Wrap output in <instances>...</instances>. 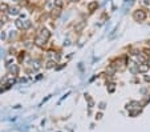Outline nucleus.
I'll return each instance as SVG.
<instances>
[{"label": "nucleus", "mask_w": 150, "mask_h": 132, "mask_svg": "<svg viewBox=\"0 0 150 132\" xmlns=\"http://www.w3.org/2000/svg\"><path fill=\"white\" fill-rule=\"evenodd\" d=\"M133 20L134 21H138V23H141V21H145L146 20V17H147V12L145 11L143 8H137L135 11H133Z\"/></svg>", "instance_id": "f257e3e1"}, {"label": "nucleus", "mask_w": 150, "mask_h": 132, "mask_svg": "<svg viewBox=\"0 0 150 132\" xmlns=\"http://www.w3.org/2000/svg\"><path fill=\"white\" fill-rule=\"evenodd\" d=\"M39 36L48 41L51 39V36H52V32H51L49 30H46L45 27H43V28H40V31H39Z\"/></svg>", "instance_id": "f03ea898"}, {"label": "nucleus", "mask_w": 150, "mask_h": 132, "mask_svg": "<svg viewBox=\"0 0 150 132\" xmlns=\"http://www.w3.org/2000/svg\"><path fill=\"white\" fill-rule=\"evenodd\" d=\"M141 103L139 101H135V100H132V101H129L128 104H126V110H129V111H133V110H141Z\"/></svg>", "instance_id": "7ed1b4c3"}, {"label": "nucleus", "mask_w": 150, "mask_h": 132, "mask_svg": "<svg viewBox=\"0 0 150 132\" xmlns=\"http://www.w3.org/2000/svg\"><path fill=\"white\" fill-rule=\"evenodd\" d=\"M35 45H37L39 48H44V47L46 45V40L43 39V37H40L39 35L36 36V39H35Z\"/></svg>", "instance_id": "20e7f679"}, {"label": "nucleus", "mask_w": 150, "mask_h": 132, "mask_svg": "<svg viewBox=\"0 0 150 132\" xmlns=\"http://www.w3.org/2000/svg\"><path fill=\"white\" fill-rule=\"evenodd\" d=\"M88 11L89 12H94V11H97V8H98V2L97 0H93V2H90V3H88Z\"/></svg>", "instance_id": "39448f33"}, {"label": "nucleus", "mask_w": 150, "mask_h": 132, "mask_svg": "<svg viewBox=\"0 0 150 132\" xmlns=\"http://www.w3.org/2000/svg\"><path fill=\"white\" fill-rule=\"evenodd\" d=\"M149 69H150V67L147 65V63H142V64H138V71H139V73H146Z\"/></svg>", "instance_id": "423d86ee"}, {"label": "nucleus", "mask_w": 150, "mask_h": 132, "mask_svg": "<svg viewBox=\"0 0 150 132\" xmlns=\"http://www.w3.org/2000/svg\"><path fill=\"white\" fill-rule=\"evenodd\" d=\"M8 71L11 72L13 76H16V75L19 73V67L16 64H12V65H8Z\"/></svg>", "instance_id": "0eeeda50"}, {"label": "nucleus", "mask_w": 150, "mask_h": 132, "mask_svg": "<svg viewBox=\"0 0 150 132\" xmlns=\"http://www.w3.org/2000/svg\"><path fill=\"white\" fill-rule=\"evenodd\" d=\"M56 64H57V62H56V60L49 59L48 62L45 63V65H44V67H45L46 69H51V68H56Z\"/></svg>", "instance_id": "6e6552de"}, {"label": "nucleus", "mask_w": 150, "mask_h": 132, "mask_svg": "<svg viewBox=\"0 0 150 132\" xmlns=\"http://www.w3.org/2000/svg\"><path fill=\"white\" fill-rule=\"evenodd\" d=\"M60 13H61V9H59V8H53L52 11H51V16H52L53 19H56V17H59L60 16Z\"/></svg>", "instance_id": "1a4fd4ad"}, {"label": "nucleus", "mask_w": 150, "mask_h": 132, "mask_svg": "<svg viewBox=\"0 0 150 132\" xmlns=\"http://www.w3.org/2000/svg\"><path fill=\"white\" fill-rule=\"evenodd\" d=\"M8 13H9V15H11V16H16V15H19V13H20V12H19V8H9L8 9Z\"/></svg>", "instance_id": "9d476101"}, {"label": "nucleus", "mask_w": 150, "mask_h": 132, "mask_svg": "<svg viewBox=\"0 0 150 132\" xmlns=\"http://www.w3.org/2000/svg\"><path fill=\"white\" fill-rule=\"evenodd\" d=\"M31 27H32V23H31L29 20H24V21H23V31L29 30Z\"/></svg>", "instance_id": "9b49d317"}, {"label": "nucleus", "mask_w": 150, "mask_h": 132, "mask_svg": "<svg viewBox=\"0 0 150 132\" xmlns=\"http://www.w3.org/2000/svg\"><path fill=\"white\" fill-rule=\"evenodd\" d=\"M53 2H55V7L56 8L63 9V7H64V2H63V0H53Z\"/></svg>", "instance_id": "f8f14e48"}, {"label": "nucleus", "mask_w": 150, "mask_h": 132, "mask_svg": "<svg viewBox=\"0 0 150 132\" xmlns=\"http://www.w3.org/2000/svg\"><path fill=\"white\" fill-rule=\"evenodd\" d=\"M8 9H9L8 4H6V3H0V12H8Z\"/></svg>", "instance_id": "ddd939ff"}, {"label": "nucleus", "mask_w": 150, "mask_h": 132, "mask_svg": "<svg viewBox=\"0 0 150 132\" xmlns=\"http://www.w3.org/2000/svg\"><path fill=\"white\" fill-rule=\"evenodd\" d=\"M141 114V110H133V111H129V116H137V115H139Z\"/></svg>", "instance_id": "4468645a"}, {"label": "nucleus", "mask_w": 150, "mask_h": 132, "mask_svg": "<svg viewBox=\"0 0 150 132\" xmlns=\"http://www.w3.org/2000/svg\"><path fill=\"white\" fill-rule=\"evenodd\" d=\"M25 54H27V52H25V51H23V52H20V55H19V62H20V63H21V62H24Z\"/></svg>", "instance_id": "2eb2a0df"}, {"label": "nucleus", "mask_w": 150, "mask_h": 132, "mask_svg": "<svg viewBox=\"0 0 150 132\" xmlns=\"http://www.w3.org/2000/svg\"><path fill=\"white\" fill-rule=\"evenodd\" d=\"M142 54L146 56V58H150V48H143L142 49Z\"/></svg>", "instance_id": "dca6fc26"}, {"label": "nucleus", "mask_w": 150, "mask_h": 132, "mask_svg": "<svg viewBox=\"0 0 150 132\" xmlns=\"http://www.w3.org/2000/svg\"><path fill=\"white\" fill-rule=\"evenodd\" d=\"M15 24H16V27L19 28V30H21V31H23V21H21V20H16V21H15Z\"/></svg>", "instance_id": "f3484780"}, {"label": "nucleus", "mask_w": 150, "mask_h": 132, "mask_svg": "<svg viewBox=\"0 0 150 132\" xmlns=\"http://www.w3.org/2000/svg\"><path fill=\"white\" fill-rule=\"evenodd\" d=\"M139 92L143 93V95H146V93H147V88H146V87H145V88H141V89H139Z\"/></svg>", "instance_id": "a211bd4d"}, {"label": "nucleus", "mask_w": 150, "mask_h": 132, "mask_svg": "<svg viewBox=\"0 0 150 132\" xmlns=\"http://www.w3.org/2000/svg\"><path fill=\"white\" fill-rule=\"evenodd\" d=\"M142 4H143V6H146V7H149L150 6V0H142Z\"/></svg>", "instance_id": "6ab92c4d"}, {"label": "nucleus", "mask_w": 150, "mask_h": 132, "mask_svg": "<svg viewBox=\"0 0 150 132\" xmlns=\"http://www.w3.org/2000/svg\"><path fill=\"white\" fill-rule=\"evenodd\" d=\"M100 108H101V110H104V108H105V103H101V104H100Z\"/></svg>", "instance_id": "aec40b11"}, {"label": "nucleus", "mask_w": 150, "mask_h": 132, "mask_svg": "<svg viewBox=\"0 0 150 132\" xmlns=\"http://www.w3.org/2000/svg\"><path fill=\"white\" fill-rule=\"evenodd\" d=\"M96 117H97V119H101V117H102V114H98V115H96Z\"/></svg>", "instance_id": "412c9836"}, {"label": "nucleus", "mask_w": 150, "mask_h": 132, "mask_svg": "<svg viewBox=\"0 0 150 132\" xmlns=\"http://www.w3.org/2000/svg\"><path fill=\"white\" fill-rule=\"evenodd\" d=\"M145 80H146V82H149V83H150V77H149V76H145Z\"/></svg>", "instance_id": "4be33fe9"}, {"label": "nucleus", "mask_w": 150, "mask_h": 132, "mask_svg": "<svg viewBox=\"0 0 150 132\" xmlns=\"http://www.w3.org/2000/svg\"><path fill=\"white\" fill-rule=\"evenodd\" d=\"M146 63H147V65L150 67V58H147V60H146Z\"/></svg>", "instance_id": "5701e85b"}, {"label": "nucleus", "mask_w": 150, "mask_h": 132, "mask_svg": "<svg viewBox=\"0 0 150 132\" xmlns=\"http://www.w3.org/2000/svg\"><path fill=\"white\" fill-rule=\"evenodd\" d=\"M69 2H72V3H76V2H80V0H69Z\"/></svg>", "instance_id": "b1692460"}, {"label": "nucleus", "mask_w": 150, "mask_h": 132, "mask_svg": "<svg viewBox=\"0 0 150 132\" xmlns=\"http://www.w3.org/2000/svg\"><path fill=\"white\" fill-rule=\"evenodd\" d=\"M146 44H147V45H149V47H150V39H149V40H147V41H146Z\"/></svg>", "instance_id": "393cba45"}, {"label": "nucleus", "mask_w": 150, "mask_h": 132, "mask_svg": "<svg viewBox=\"0 0 150 132\" xmlns=\"http://www.w3.org/2000/svg\"><path fill=\"white\" fill-rule=\"evenodd\" d=\"M2 25H3V23H2V20H0V28H2Z\"/></svg>", "instance_id": "a878e982"}, {"label": "nucleus", "mask_w": 150, "mask_h": 132, "mask_svg": "<svg viewBox=\"0 0 150 132\" xmlns=\"http://www.w3.org/2000/svg\"><path fill=\"white\" fill-rule=\"evenodd\" d=\"M13 2H19V0H13Z\"/></svg>", "instance_id": "bb28decb"}]
</instances>
